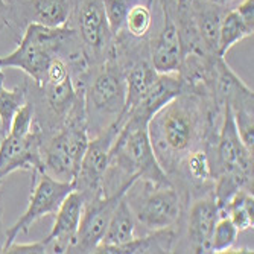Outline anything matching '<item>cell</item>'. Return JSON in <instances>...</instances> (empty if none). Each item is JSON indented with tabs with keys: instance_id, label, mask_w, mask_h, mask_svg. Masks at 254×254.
<instances>
[{
	"instance_id": "12",
	"label": "cell",
	"mask_w": 254,
	"mask_h": 254,
	"mask_svg": "<svg viewBox=\"0 0 254 254\" xmlns=\"http://www.w3.org/2000/svg\"><path fill=\"white\" fill-rule=\"evenodd\" d=\"M9 31L15 41L29 25L57 28L67 25L76 0H8Z\"/></svg>"
},
{
	"instance_id": "24",
	"label": "cell",
	"mask_w": 254,
	"mask_h": 254,
	"mask_svg": "<svg viewBox=\"0 0 254 254\" xmlns=\"http://www.w3.org/2000/svg\"><path fill=\"white\" fill-rule=\"evenodd\" d=\"M154 3L146 2V0L137 2L129 9L127 20H125V25L121 31L127 32L128 35L134 38H151L152 25H154V14H152Z\"/></svg>"
},
{
	"instance_id": "18",
	"label": "cell",
	"mask_w": 254,
	"mask_h": 254,
	"mask_svg": "<svg viewBox=\"0 0 254 254\" xmlns=\"http://www.w3.org/2000/svg\"><path fill=\"white\" fill-rule=\"evenodd\" d=\"M190 9L205 51L210 55H219L218 54L219 29H221L222 18L228 12L230 6L215 3L212 0H190Z\"/></svg>"
},
{
	"instance_id": "3",
	"label": "cell",
	"mask_w": 254,
	"mask_h": 254,
	"mask_svg": "<svg viewBox=\"0 0 254 254\" xmlns=\"http://www.w3.org/2000/svg\"><path fill=\"white\" fill-rule=\"evenodd\" d=\"M124 125L110 151L108 168L104 178V195L128 189L137 180L155 184H172L158 165L154 154L148 124L122 116Z\"/></svg>"
},
{
	"instance_id": "1",
	"label": "cell",
	"mask_w": 254,
	"mask_h": 254,
	"mask_svg": "<svg viewBox=\"0 0 254 254\" xmlns=\"http://www.w3.org/2000/svg\"><path fill=\"white\" fill-rule=\"evenodd\" d=\"M222 113L224 108L212 99L183 91L154 114L148 132L158 165L168 178L189 152L215 142Z\"/></svg>"
},
{
	"instance_id": "6",
	"label": "cell",
	"mask_w": 254,
	"mask_h": 254,
	"mask_svg": "<svg viewBox=\"0 0 254 254\" xmlns=\"http://www.w3.org/2000/svg\"><path fill=\"white\" fill-rule=\"evenodd\" d=\"M212 172L216 178H232L248 190L254 183L253 152L242 143L236 129L232 108L224 105L222 121L215 142L209 146Z\"/></svg>"
},
{
	"instance_id": "13",
	"label": "cell",
	"mask_w": 254,
	"mask_h": 254,
	"mask_svg": "<svg viewBox=\"0 0 254 254\" xmlns=\"http://www.w3.org/2000/svg\"><path fill=\"white\" fill-rule=\"evenodd\" d=\"M48 137L34 122L32 129L26 135L6 134L0 143V180L15 171L44 172L43 145Z\"/></svg>"
},
{
	"instance_id": "17",
	"label": "cell",
	"mask_w": 254,
	"mask_h": 254,
	"mask_svg": "<svg viewBox=\"0 0 254 254\" xmlns=\"http://www.w3.org/2000/svg\"><path fill=\"white\" fill-rule=\"evenodd\" d=\"M183 91H184V84L178 72L158 73L155 82L145 95V98L132 110L125 113L124 116L143 124H149L152 116L160 108H163L168 102H171L174 98L181 95Z\"/></svg>"
},
{
	"instance_id": "21",
	"label": "cell",
	"mask_w": 254,
	"mask_h": 254,
	"mask_svg": "<svg viewBox=\"0 0 254 254\" xmlns=\"http://www.w3.org/2000/svg\"><path fill=\"white\" fill-rule=\"evenodd\" d=\"M219 216H228L239 232L253 230L254 196L251 190H239L219 209Z\"/></svg>"
},
{
	"instance_id": "2",
	"label": "cell",
	"mask_w": 254,
	"mask_h": 254,
	"mask_svg": "<svg viewBox=\"0 0 254 254\" xmlns=\"http://www.w3.org/2000/svg\"><path fill=\"white\" fill-rule=\"evenodd\" d=\"M54 58H63L68 67L90 65L75 29L68 25L49 28L29 25L9 55L0 57V65L25 72L34 84H41Z\"/></svg>"
},
{
	"instance_id": "5",
	"label": "cell",
	"mask_w": 254,
	"mask_h": 254,
	"mask_svg": "<svg viewBox=\"0 0 254 254\" xmlns=\"http://www.w3.org/2000/svg\"><path fill=\"white\" fill-rule=\"evenodd\" d=\"M125 199L135 222L146 232L177 225L183 213L181 198L172 184L137 178L125 192Z\"/></svg>"
},
{
	"instance_id": "10",
	"label": "cell",
	"mask_w": 254,
	"mask_h": 254,
	"mask_svg": "<svg viewBox=\"0 0 254 254\" xmlns=\"http://www.w3.org/2000/svg\"><path fill=\"white\" fill-rule=\"evenodd\" d=\"M218 219L219 207L213 192L188 202L177 224L178 235L172 253H210L212 235Z\"/></svg>"
},
{
	"instance_id": "8",
	"label": "cell",
	"mask_w": 254,
	"mask_h": 254,
	"mask_svg": "<svg viewBox=\"0 0 254 254\" xmlns=\"http://www.w3.org/2000/svg\"><path fill=\"white\" fill-rule=\"evenodd\" d=\"M67 25L75 29L90 65L101 64L114 55V35L102 0H76Z\"/></svg>"
},
{
	"instance_id": "23",
	"label": "cell",
	"mask_w": 254,
	"mask_h": 254,
	"mask_svg": "<svg viewBox=\"0 0 254 254\" xmlns=\"http://www.w3.org/2000/svg\"><path fill=\"white\" fill-rule=\"evenodd\" d=\"M253 34H254V31L247 28V25L238 15L236 9L230 8L221 23L219 40H218V54L221 57H225L227 52L232 49L235 44H238L239 41H242L247 37H253Z\"/></svg>"
},
{
	"instance_id": "34",
	"label": "cell",
	"mask_w": 254,
	"mask_h": 254,
	"mask_svg": "<svg viewBox=\"0 0 254 254\" xmlns=\"http://www.w3.org/2000/svg\"><path fill=\"white\" fill-rule=\"evenodd\" d=\"M3 82H5V73H3V67L0 65V88L3 87Z\"/></svg>"
},
{
	"instance_id": "35",
	"label": "cell",
	"mask_w": 254,
	"mask_h": 254,
	"mask_svg": "<svg viewBox=\"0 0 254 254\" xmlns=\"http://www.w3.org/2000/svg\"><path fill=\"white\" fill-rule=\"evenodd\" d=\"M212 2H215V3H221V5H230L232 2H235V0H212Z\"/></svg>"
},
{
	"instance_id": "25",
	"label": "cell",
	"mask_w": 254,
	"mask_h": 254,
	"mask_svg": "<svg viewBox=\"0 0 254 254\" xmlns=\"http://www.w3.org/2000/svg\"><path fill=\"white\" fill-rule=\"evenodd\" d=\"M239 233L241 232L228 216H219L213 228L210 253H227L228 250H232L238 241Z\"/></svg>"
},
{
	"instance_id": "14",
	"label": "cell",
	"mask_w": 254,
	"mask_h": 254,
	"mask_svg": "<svg viewBox=\"0 0 254 254\" xmlns=\"http://www.w3.org/2000/svg\"><path fill=\"white\" fill-rule=\"evenodd\" d=\"M127 190L128 189H122L113 195L101 196L98 199L85 202L84 213L76 233V241L70 253L75 254L95 253V250L102 241V236L107 232V227L114 213V209H116V205L119 204L121 198L125 195Z\"/></svg>"
},
{
	"instance_id": "31",
	"label": "cell",
	"mask_w": 254,
	"mask_h": 254,
	"mask_svg": "<svg viewBox=\"0 0 254 254\" xmlns=\"http://www.w3.org/2000/svg\"><path fill=\"white\" fill-rule=\"evenodd\" d=\"M9 29V3L0 0V32Z\"/></svg>"
},
{
	"instance_id": "15",
	"label": "cell",
	"mask_w": 254,
	"mask_h": 254,
	"mask_svg": "<svg viewBox=\"0 0 254 254\" xmlns=\"http://www.w3.org/2000/svg\"><path fill=\"white\" fill-rule=\"evenodd\" d=\"M84 205L85 199L76 190H72L64 198L60 209L54 215L55 222L52 232L43 239V242L48 247V253H70L76 241V233L84 213Z\"/></svg>"
},
{
	"instance_id": "33",
	"label": "cell",
	"mask_w": 254,
	"mask_h": 254,
	"mask_svg": "<svg viewBox=\"0 0 254 254\" xmlns=\"http://www.w3.org/2000/svg\"><path fill=\"white\" fill-rule=\"evenodd\" d=\"M5 236H6V232L3 228V207H2V201H0V253H2V248L5 244Z\"/></svg>"
},
{
	"instance_id": "16",
	"label": "cell",
	"mask_w": 254,
	"mask_h": 254,
	"mask_svg": "<svg viewBox=\"0 0 254 254\" xmlns=\"http://www.w3.org/2000/svg\"><path fill=\"white\" fill-rule=\"evenodd\" d=\"M151 63L157 73H175L183 61L181 44L175 21L171 15L161 12V26L149 38Z\"/></svg>"
},
{
	"instance_id": "29",
	"label": "cell",
	"mask_w": 254,
	"mask_h": 254,
	"mask_svg": "<svg viewBox=\"0 0 254 254\" xmlns=\"http://www.w3.org/2000/svg\"><path fill=\"white\" fill-rule=\"evenodd\" d=\"M2 253H9V254H44V253H48V247H46V244L43 241L29 242V244H15V242H12Z\"/></svg>"
},
{
	"instance_id": "7",
	"label": "cell",
	"mask_w": 254,
	"mask_h": 254,
	"mask_svg": "<svg viewBox=\"0 0 254 254\" xmlns=\"http://www.w3.org/2000/svg\"><path fill=\"white\" fill-rule=\"evenodd\" d=\"M87 124L82 121L65 122L43 145L44 172L65 183H73L84 152L88 145Z\"/></svg>"
},
{
	"instance_id": "26",
	"label": "cell",
	"mask_w": 254,
	"mask_h": 254,
	"mask_svg": "<svg viewBox=\"0 0 254 254\" xmlns=\"http://www.w3.org/2000/svg\"><path fill=\"white\" fill-rule=\"evenodd\" d=\"M102 2H104V9H105V15L108 20L110 29H111L113 35H116L124 28L129 9L137 2H140V0H102ZM154 2H151V3H154Z\"/></svg>"
},
{
	"instance_id": "11",
	"label": "cell",
	"mask_w": 254,
	"mask_h": 254,
	"mask_svg": "<svg viewBox=\"0 0 254 254\" xmlns=\"http://www.w3.org/2000/svg\"><path fill=\"white\" fill-rule=\"evenodd\" d=\"M122 125L124 121L121 119L88 140L78 175L73 181L75 190L82 195L85 202L105 196L104 178L108 168L110 151L116 142Z\"/></svg>"
},
{
	"instance_id": "32",
	"label": "cell",
	"mask_w": 254,
	"mask_h": 254,
	"mask_svg": "<svg viewBox=\"0 0 254 254\" xmlns=\"http://www.w3.org/2000/svg\"><path fill=\"white\" fill-rule=\"evenodd\" d=\"M158 3V8L163 14H168L174 18V12H175V8H177V3L178 0H155Z\"/></svg>"
},
{
	"instance_id": "28",
	"label": "cell",
	"mask_w": 254,
	"mask_h": 254,
	"mask_svg": "<svg viewBox=\"0 0 254 254\" xmlns=\"http://www.w3.org/2000/svg\"><path fill=\"white\" fill-rule=\"evenodd\" d=\"M34 119H35V110H34V104L32 101L28 98V101L23 104L17 113L14 114V118L11 121V127H9V132L8 134H14V135H26L34 125Z\"/></svg>"
},
{
	"instance_id": "30",
	"label": "cell",
	"mask_w": 254,
	"mask_h": 254,
	"mask_svg": "<svg viewBox=\"0 0 254 254\" xmlns=\"http://www.w3.org/2000/svg\"><path fill=\"white\" fill-rule=\"evenodd\" d=\"M235 9L241 17V20L247 25V28L254 31V0H244Z\"/></svg>"
},
{
	"instance_id": "9",
	"label": "cell",
	"mask_w": 254,
	"mask_h": 254,
	"mask_svg": "<svg viewBox=\"0 0 254 254\" xmlns=\"http://www.w3.org/2000/svg\"><path fill=\"white\" fill-rule=\"evenodd\" d=\"M72 190H75L73 183L60 181L48 172H34L28 207L17 222L6 230L2 251L15 242L17 236L26 235L38 219L55 215L64 198Z\"/></svg>"
},
{
	"instance_id": "19",
	"label": "cell",
	"mask_w": 254,
	"mask_h": 254,
	"mask_svg": "<svg viewBox=\"0 0 254 254\" xmlns=\"http://www.w3.org/2000/svg\"><path fill=\"white\" fill-rule=\"evenodd\" d=\"M178 230L177 225L166 227L155 232H149L146 236L134 238L132 241L119 247H98V254H168L174 251Z\"/></svg>"
},
{
	"instance_id": "20",
	"label": "cell",
	"mask_w": 254,
	"mask_h": 254,
	"mask_svg": "<svg viewBox=\"0 0 254 254\" xmlns=\"http://www.w3.org/2000/svg\"><path fill=\"white\" fill-rule=\"evenodd\" d=\"M135 218L124 195L116 205V209H114L107 232L98 247H119L132 241L135 238Z\"/></svg>"
},
{
	"instance_id": "22",
	"label": "cell",
	"mask_w": 254,
	"mask_h": 254,
	"mask_svg": "<svg viewBox=\"0 0 254 254\" xmlns=\"http://www.w3.org/2000/svg\"><path fill=\"white\" fill-rule=\"evenodd\" d=\"M29 78L23 79L14 88H0V135L5 137L9 132L11 121L17 110L28 101Z\"/></svg>"
},
{
	"instance_id": "4",
	"label": "cell",
	"mask_w": 254,
	"mask_h": 254,
	"mask_svg": "<svg viewBox=\"0 0 254 254\" xmlns=\"http://www.w3.org/2000/svg\"><path fill=\"white\" fill-rule=\"evenodd\" d=\"M127 102L125 70L116 57L90 65L84 78V108L88 137L122 119Z\"/></svg>"
},
{
	"instance_id": "36",
	"label": "cell",
	"mask_w": 254,
	"mask_h": 254,
	"mask_svg": "<svg viewBox=\"0 0 254 254\" xmlns=\"http://www.w3.org/2000/svg\"><path fill=\"white\" fill-rule=\"evenodd\" d=\"M148 2H154V0H148Z\"/></svg>"
},
{
	"instance_id": "27",
	"label": "cell",
	"mask_w": 254,
	"mask_h": 254,
	"mask_svg": "<svg viewBox=\"0 0 254 254\" xmlns=\"http://www.w3.org/2000/svg\"><path fill=\"white\" fill-rule=\"evenodd\" d=\"M238 134L242 143L253 152L254 149V108H239L232 111Z\"/></svg>"
}]
</instances>
